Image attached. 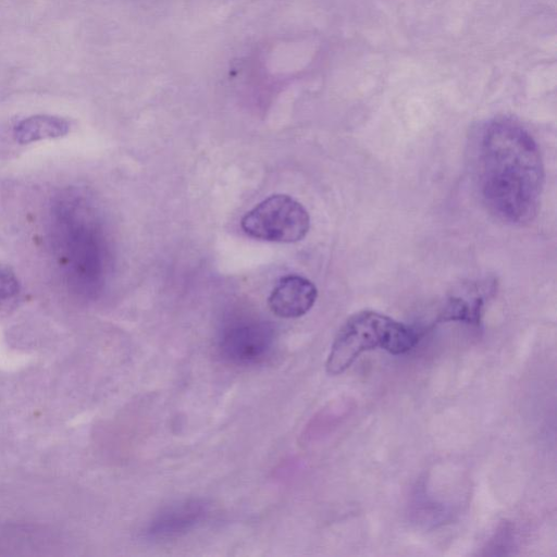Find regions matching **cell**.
<instances>
[{
    "label": "cell",
    "instance_id": "6da1fadb",
    "mask_svg": "<svg viewBox=\"0 0 557 557\" xmlns=\"http://www.w3.org/2000/svg\"><path fill=\"white\" fill-rule=\"evenodd\" d=\"M475 185L486 208L510 224L536 215L545 172L540 148L519 123L496 117L475 131L471 143Z\"/></svg>",
    "mask_w": 557,
    "mask_h": 557
},
{
    "label": "cell",
    "instance_id": "7a4b0ae2",
    "mask_svg": "<svg viewBox=\"0 0 557 557\" xmlns=\"http://www.w3.org/2000/svg\"><path fill=\"white\" fill-rule=\"evenodd\" d=\"M84 195L62 193L52 206V244L70 287L82 294L94 290L100 271L97 227Z\"/></svg>",
    "mask_w": 557,
    "mask_h": 557
},
{
    "label": "cell",
    "instance_id": "3957f363",
    "mask_svg": "<svg viewBox=\"0 0 557 557\" xmlns=\"http://www.w3.org/2000/svg\"><path fill=\"white\" fill-rule=\"evenodd\" d=\"M411 326L373 311L362 310L350 315L338 330L325 362L330 375L345 372L364 351L383 349L392 355L410 351L419 342Z\"/></svg>",
    "mask_w": 557,
    "mask_h": 557
},
{
    "label": "cell",
    "instance_id": "277c9868",
    "mask_svg": "<svg viewBox=\"0 0 557 557\" xmlns=\"http://www.w3.org/2000/svg\"><path fill=\"white\" fill-rule=\"evenodd\" d=\"M240 226L256 239L290 244L306 237L310 228V216L299 201L288 195L276 194L248 211Z\"/></svg>",
    "mask_w": 557,
    "mask_h": 557
},
{
    "label": "cell",
    "instance_id": "5b68a950",
    "mask_svg": "<svg viewBox=\"0 0 557 557\" xmlns=\"http://www.w3.org/2000/svg\"><path fill=\"white\" fill-rule=\"evenodd\" d=\"M273 330L263 323L242 322L225 327L218 343L221 357L236 366L263 362L274 349Z\"/></svg>",
    "mask_w": 557,
    "mask_h": 557
},
{
    "label": "cell",
    "instance_id": "8992f818",
    "mask_svg": "<svg viewBox=\"0 0 557 557\" xmlns=\"http://www.w3.org/2000/svg\"><path fill=\"white\" fill-rule=\"evenodd\" d=\"M209 512V505L200 498H190L170 505L146 524L141 536L148 541H164L181 536L200 524Z\"/></svg>",
    "mask_w": 557,
    "mask_h": 557
},
{
    "label": "cell",
    "instance_id": "52a82bcc",
    "mask_svg": "<svg viewBox=\"0 0 557 557\" xmlns=\"http://www.w3.org/2000/svg\"><path fill=\"white\" fill-rule=\"evenodd\" d=\"M318 297L315 285L300 275L282 277L272 289L268 305L270 310L284 319L299 318L306 314Z\"/></svg>",
    "mask_w": 557,
    "mask_h": 557
},
{
    "label": "cell",
    "instance_id": "ba28073f",
    "mask_svg": "<svg viewBox=\"0 0 557 557\" xmlns=\"http://www.w3.org/2000/svg\"><path fill=\"white\" fill-rule=\"evenodd\" d=\"M69 121L52 115H34L21 121L13 129L14 139L20 144H29L66 135Z\"/></svg>",
    "mask_w": 557,
    "mask_h": 557
},
{
    "label": "cell",
    "instance_id": "9c48e42d",
    "mask_svg": "<svg viewBox=\"0 0 557 557\" xmlns=\"http://www.w3.org/2000/svg\"><path fill=\"white\" fill-rule=\"evenodd\" d=\"M21 284L14 271L0 264V311L13 307L20 296Z\"/></svg>",
    "mask_w": 557,
    "mask_h": 557
}]
</instances>
